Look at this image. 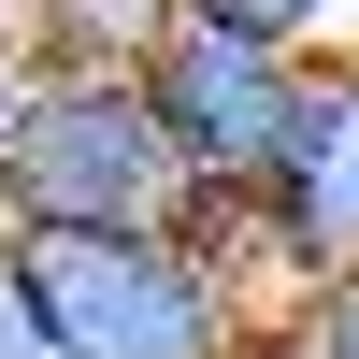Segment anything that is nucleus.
Instances as JSON below:
<instances>
[{
  "instance_id": "obj_1",
  "label": "nucleus",
  "mask_w": 359,
  "mask_h": 359,
  "mask_svg": "<svg viewBox=\"0 0 359 359\" xmlns=\"http://www.w3.org/2000/svg\"><path fill=\"white\" fill-rule=\"evenodd\" d=\"M15 273L57 359H245L259 287L201 230H15Z\"/></svg>"
},
{
  "instance_id": "obj_2",
  "label": "nucleus",
  "mask_w": 359,
  "mask_h": 359,
  "mask_svg": "<svg viewBox=\"0 0 359 359\" xmlns=\"http://www.w3.org/2000/svg\"><path fill=\"white\" fill-rule=\"evenodd\" d=\"M0 216L15 230H187V172H172L144 86L130 72H43L15 158H0Z\"/></svg>"
},
{
  "instance_id": "obj_3",
  "label": "nucleus",
  "mask_w": 359,
  "mask_h": 359,
  "mask_svg": "<svg viewBox=\"0 0 359 359\" xmlns=\"http://www.w3.org/2000/svg\"><path fill=\"white\" fill-rule=\"evenodd\" d=\"M144 115H158L172 172H187V230L201 245H230V216H245L259 158H273L287 130V86H302V57L245 43V29H201V15H158V43H144Z\"/></svg>"
},
{
  "instance_id": "obj_4",
  "label": "nucleus",
  "mask_w": 359,
  "mask_h": 359,
  "mask_svg": "<svg viewBox=\"0 0 359 359\" xmlns=\"http://www.w3.org/2000/svg\"><path fill=\"white\" fill-rule=\"evenodd\" d=\"M230 259H245V287L359 273V43L302 57L287 130H273V158H259L245 216H230Z\"/></svg>"
},
{
  "instance_id": "obj_5",
  "label": "nucleus",
  "mask_w": 359,
  "mask_h": 359,
  "mask_svg": "<svg viewBox=\"0 0 359 359\" xmlns=\"http://www.w3.org/2000/svg\"><path fill=\"white\" fill-rule=\"evenodd\" d=\"M172 0H29L15 43L43 57V72H144V43H158Z\"/></svg>"
},
{
  "instance_id": "obj_6",
  "label": "nucleus",
  "mask_w": 359,
  "mask_h": 359,
  "mask_svg": "<svg viewBox=\"0 0 359 359\" xmlns=\"http://www.w3.org/2000/svg\"><path fill=\"white\" fill-rule=\"evenodd\" d=\"M172 15L245 29V43H273V57H331V43H359V0H172Z\"/></svg>"
},
{
  "instance_id": "obj_7",
  "label": "nucleus",
  "mask_w": 359,
  "mask_h": 359,
  "mask_svg": "<svg viewBox=\"0 0 359 359\" xmlns=\"http://www.w3.org/2000/svg\"><path fill=\"white\" fill-rule=\"evenodd\" d=\"M259 345H273V359H359V273L273 287V302H259Z\"/></svg>"
},
{
  "instance_id": "obj_8",
  "label": "nucleus",
  "mask_w": 359,
  "mask_h": 359,
  "mask_svg": "<svg viewBox=\"0 0 359 359\" xmlns=\"http://www.w3.org/2000/svg\"><path fill=\"white\" fill-rule=\"evenodd\" d=\"M0 359H57L43 345V302H29V273H15V245H0Z\"/></svg>"
},
{
  "instance_id": "obj_9",
  "label": "nucleus",
  "mask_w": 359,
  "mask_h": 359,
  "mask_svg": "<svg viewBox=\"0 0 359 359\" xmlns=\"http://www.w3.org/2000/svg\"><path fill=\"white\" fill-rule=\"evenodd\" d=\"M29 101H43V57H29V43H0V158H15V130H29Z\"/></svg>"
},
{
  "instance_id": "obj_10",
  "label": "nucleus",
  "mask_w": 359,
  "mask_h": 359,
  "mask_svg": "<svg viewBox=\"0 0 359 359\" xmlns=\"http://www.w3.org/2000/svg\"><path fill=\"white\" fill-rule=\"evenodd\" d=\"M245 359H273V345H245Z\"/></svg>"
}]
</instances>
